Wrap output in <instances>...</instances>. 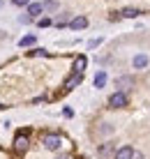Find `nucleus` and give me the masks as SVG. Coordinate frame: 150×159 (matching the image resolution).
I'll list each match as a JSON object with an SVG mask.
<instances>
[{
  "mask_svg": "<svg viewBox=\"0 0 150 159\" xmlns=\"http://www.w3.org/2000/svg\"><path fill=\"white\" fill-rule=\"evenodd\" d=\"M55 159H67V157H55Z\"/></svg>",
  "mask_w": 150,
  "mask_h": 159,
  "instance_id": "nucleus-20",
  "label": "nucleus"
},
{
  "mask_svg": "<svg viewBox=\"0 0 150 159\" xmlns=\"http://www.w3.org/2000/svg\"><path fill=\"white\" fill-rule=\"evenodd\" d=\"M55 7H58L55 0H46V2H44V9H55Z\"/></svg>",
  "mask_w": 150,
  "mask_h": 159,
  "instance_id": "nucleus-15",
  "label": "nucleus"
},
{
  "mask_svg": "<svg viewBox=\"0 0 150 159\" xmlns=\"http://www.w3.org/2000/svg\"><path fill=\"white\" fill-rule=\"evenodd\" d=\"M109 106L111 108H123V106H127V95H125V92H113V95L109 97Z\"/></svg>",
  "mask_w": 150,
  "mask_h": 159,
  "instance_id": "nucleus-3",
  "label": "nucleus"
},
{
  "mask_svg": "<svg viewBox=\"0 0 150 159\" xmlns=\"http://www.w3.org/2000/svg\"><path fill=\"white\" fill-rule=\"evenodd\" d=\"M146 65H148V56H143V53H141V56L134 58V67H136V69H143Z\"/></svg>",
  "mask_w": 150,
  "mask_h": 159,
  "instance_id": "nucleus-11",
  "label": "nucleus"
},
{
  "mask_svg": "<svg viewBox=\"0 0 150 159\" xmlns=\"http://www.w3.org/2000/svg\"><path fill=\"white\" fill-rule=\"evenodd\" d=\"M30 56H49V51H44V48H35V51H30Z\"/></svg>",
  "mask_w": 150,
  "mask_h": 159,
  "instance_id": "nucleus-16",
  "label": "nucleus"
},
{
  "mask_svg": "<svg viewBox=\"0 0 150 159\" xmlns=\"http://www.w3.org/2000/svg\"><path fill=\"white\" fill-rule=\"evenodd\" d=\"M120 14H123L125 19H134V16H138V9H134V7H125Z\"/></svg>",
  "mask_w": 150,
  "mask_h": 159,
  "instance_id": "nucleus-12",
  "label": "nucleus"
},
{
  "mask_svg": "<svg viewBox=\"0 0 150 159\" xmlns=\"http://www.w3.org/2000/svg\"><path fill=\"white\" fill-rule=\"evenodd\" d=\"M86 65H88L86 56H79V58L74 60V74H83V69H86Z\"/></svg>",
  "mask_w": 150,
  "mask_h": 159,
  "instance_id": "nucleus-8",
  "label": "nucleus"
},
{
  "mask_svg": "<svg viewBox=\"0 0 150 159\" xmlns=\"http://www.w3.org/2000/svg\"><path fill=\"white\" fill-rule=\"evenodd\" d=\"M42 143H44L46 150H58V148L63 145V136H60V134H44Z\"/></svg>",
  "mask_w": 150,
  "mask_h": 159,
  "instance_id": "nucleus-2",
  "label": "nucleus"
},
{
  "mask_svg": "<svg viewBox=\"0 0 150 159\" xmlns=\"http://www.w3.org/2000/svg\"><path fill=\"white\" fill-rule=\"evenodd\" d=\"M83 81V74H72L67 81H65V90H72V88H76Z\"/></svg>",
  "mask_w": 150,
  "mask_h": 159,
  "instance_id": "nucleus-6",
  "label": "nucleus"
},
{
  "mask_svg": "<svg viewBox=\"0 0 150 159\" xmlns=\"http://www.w3.org/2000/svg\"><path fill=\"white\" fill-rule=\"evenodd\" d=\"M12 2L16 5V7H26V5H30L28 0H12Z\"/></svg>",
  "mask_w": 150,
  "mask_h": 159,
  "instance_id": "nucleus-17",
  "label": "nucleus"
},
{
  "mask_svg": "<svg viewBox=\"0 0 150 159\" xmlns=\"http://www.w3.org/2000/svg\"><path fill=\"white\" fill-rule=\"evenodd\" d=\"M44 12V2H30V5H28V16H30V19H32V16H40Z\"/></svg>",
  "mask_w": 150,
  "mask_h": 159,
  "instance_id": "nucleus-5",
  "label": "nucleus"
},
{
  "mask_svg": "<svg viewBox=\"0 0 150 159\" xmlns=\"http://www.w3.org/2000/svg\"><path fill=\"white\" fill-rule=\"evenodd\" d=\"M19 44H21V46H30V44H35V37L28 35V37H23V39H21Z\"/></svg>",
  "mask_w": 150,
  "mask_h": 159,
  "instance_id": "nucleus-14",
  "label": "nucleus"
},
{
  "mask_svg": "<svg viewBox=\"0 0 150 159\" xmlns=\"http://www.w3.org/2000/svg\"><path fill=\"white\" fill-rule=\"evenodd\" d=\"M40 25H42V28H46V25H51V21H49V19H40Z\"/></svg>",
  "mask_w": 150,
  "mask_h": 159,
  "instance_id": "nucleus-18",
  "label": "nucleus"
},
{
  "mask_svg": "<svg viewBox=\"0 0 150 159\" xmlns=\"http://www.w3.org/2000/svg\"><path fill=\"white\" fill-rule=\"evenodd\" d=\"M14 152L16 155H23V152H28V148H30V141H28V134L26 131H19V134L14 136Z\"/></svg>",
  "mask_w": 150,
  "mask_h": 159,
  "instance_id": "nucleus-1",
  "label": "nucleus"
},
{
  "mask_svg": "<svg viewBox=\"0 0 150 159\" xmlns=\"http://www.w3.org/2000/svg\"><path fill=\"white\" fill-rule=\"evenodd\" d=\"M134 148L132 145H123V148H118L115 150V155H113V159H134Z\"/></svg>",
  "mask_w": 150,
  "mask_h": 159,
  "instance_id": "nucleus-4",
  "label": "nucleus"
},
{
  "mask_svg": "<svg viewBox=\"0 0 150 159\" xmlns=\"http://www.w3.org/2000/svg\"><path fill=\"white\" fill-rule=\"evenodd\" d=\"M132 83H134V81H132L129 76H123V79H118V88H125V90H127Z\"/></svg>",
  "mask_w": 150,
  "mask_h": 159,
  "instance_id": "nucleus-13",
  "label": "nucleus"
},
{
  "mask_svg": "<svg viewBox=\"0 0 150 159\" xmlns=\"http://www.w3.org/2000/svg\"><path fill=\"white\" fill-rule=\"evenodd\" d=\"M106 85V72H97V76H95V88H104Z\"/></svg>",
  "mask_w": 150,
  "mask_h": 159,
  "instance_id": "nucleus-10",
  "label": "nucleus"
},
{
  "mask_svg": "<svg viewBox=\"0 0 150 159\" xmlns=\"http://www.w3.org/2000/svg\"><path fill=\"white\" fill-rule=\"evenodd\" d=\"M134 159H146V157H143L141 152H134Z\"/></svg>",
  "mask_w": 150,
  "mask_h": 159,
  "instance_id": "nucleus-19",
  "label": "nucleus"
},
{
  "mask_svg": "<svg viewBox=\"0 0 150 159\" xmlns=\"http://www.w3.org/2000/svg\"><path fill=\"white\" fill-rule=\"evenodd\" d=\"M86 25H88V19H86V16H76V19L69 21V28H72V30H81V28H86Z\"/></svg>",
  "mask_w": 150,
  "mask_h": 159,
  "instance_id": "nucleus-7",
  "label": "nucleus"
},
{
  "mask_svg": "<svg viewBox=\"0 0 150 159\" xmlns=\"http://www.w3.org/2000/svg\"><path fill=\"white\" fill-rule=\"evenodd\" d=\"M111 152H113V143H104V145L97 148V155H99V157H109Z\"/></svg>",
  "mask_w": 150,
  "mask_h": 159,
  "instance_id": "nucleus-9",
  "label": "nucleus"
}]
</instances>
